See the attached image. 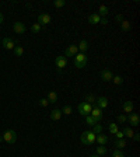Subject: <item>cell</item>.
Here are the masks:
<instances>
[{
    "instance_id": "cell-37",
    "label": "cell",
    "mask_w": 140,
    "mask_h": 157,
    "mask_svg": "<svg viewBox=\"0 0 140 157\" xmlns=\"http://www.w3.org/2000/svg\"><path fill=\"white\" fill-rule=\"evenodd\" d=\"M115 136H116V139H123L125 135H123V132L122 131H118L116 133H115Z\"/></svg>"
},
{
    "instance_id": "cell-29",
    "label": "cell",
    "mask_w": 140,
    "mask_h": 157,
    "mask_svg": "<svg viewBox=\"0 0 140 157\" xmlns=\"http://www.w3.org/2000/svg\"><path fill=\"white\" fill-rule=\"evenodd\" d=\"M121 28L123 29L125 33H127V31L131 29V23H129V21H125V20H123V21L121 23Z\"/></svg>"
},
{
    "instance_id": "cell-14",
    "label": "cell",
    "mask_w": 140,
    "mask_h": 157,
    "mask_svg": "<svg viewBox=\"0 0 140 157\" xmlns=\"http://www.w3.org/2000/svg\"><path fill=\"white\" fill-rule=\"evenodd\" d=\"M85 140H87V144H93L95 143V137H97V135L93 133L91 131H85Z\"/></svg>"
},
{
    "instance_id": "cell-12",
    "label": "cell",
    "mask_w": 140,
    "mask_h": 157,
    "mask_svg": "<svg viewBox=\"0 0 140 157\" xmlns=\"http://www.w3.org/2000/svg\"><path fill=\"white\" fill-rule=\"evenodd\" d=\"M13 29L16 34H24L25 33V25H24L23 23H20V21H17V23L13 24Z\"/></svg>"
},
{
    "instance_id": "cell-16",
    "label": "cell",
    "mask_w": 140,
    "mask_h": 157,
    "mask_svg": "<svg viewBox=\"0 0 140 157\" xmlns=\"http://www.w3.org/2000/svg\"><path fill=\"white\" fill-rule=\"evenodd\" d=\"M108 13H109V9H108L105 4H101V6L98 7V16L101 17V18H104L105 16H108Z\"/></svg>"
},
{
    "instance_id": "cell-18",
    "label": "cell",
    "mask_w": 140,
    "mask_h": 157,
    "mask_svg": "<svg viewBox=\"0 0 140 157\" xmlns=\"http://www.w3.org/2000/svg\"><path fill=\"white\" fill-rule=\"evenodd\" d=\"M101 21V17L98 16L97 13H94V14H91V16L88 17V23L90 24H93V25H95V24H98Z\"/></svg>"
},
{
    "instance_id": "cell-10",
    "label": "cell",
    "mask_w": 140,
    "mask_h": 157,
    "mask_svg": "<svg viewBox=\"0 0 140 157\" xmlns=\"http://www.w3.org/2000/svg\"><path fill=\"white\" fill-rule=\"evenodd\" d=\"M112 77H114V75H112V72L109 70V69H104V70L101 72L102 82H112Z\"/></svg>"
},
{
    "instance_id": "cell-41",
    "label": "cell",
    "mask_w": 140,
    "mask_h": 157,
    "mask_svg": "<svg viewBox=\"0 0 140 157\" xmlns=\"http://www.w3.org/2000/svg\"><path fill=\"white\" fill-rule=\"evenodd\" d=\"M3 21H4V16H3V14H2V13H0V24L3 23Z\"/></svg>"
},
{
    "instance_id": "cell-22",
    "label": "cell",
    "mask_w": 140,
    "mask_h": 157,
    "mask_svg": "<svg viewBox=\"0 0 140 157\" xmlns=\"http://www.w3.org/2000/svg\"><path fill=\"white\" fill-rule=\"evenodd\" d=\"M108 153V150H107V147L105 146H97V149H95V154L97 156H105V154Z\"/></svg>"
},
{
    "instance_id": "cell-42",
    "label": "cell",
    "mask_w": 140,
    "mask_h": 157,
    "mask_svg": "<svg viewBox=\"0 0 140 157\" xmlns=\"http://www.w3.org/2000/svg\"><path fill=\"white\" fill-rule=\"evenodd\" d=\"M90 157H100V156H97V154H91Z\"/></svg>"
},
{
    "instance_id": "cell-8",
    "label": "cell",
    "mask_w": 140,
    "mask_h": 157,
    "mask_svg": "<svg viewBox=\"0 0 140 157\" xmlns=\"http://www.w3.org/2000/svg\"><path fill=\"white\" fill-rule=\"evenodd\" d=\"M77 53H78L77 45H70V46H67V49H66L65 58H72V56H76Z\"/></svg>"
},
{
    "instance_id": "cell-20",
    "label": "cell",
    "mask_w": 140,
    "mask_h": 157,
    "mask_svg": "<svg viewBox=\"0 0 140 157\" xmlns=\"http://www.w3.org/2000/svg\"><path fill=\"white\" fill-rule=\"evenodd\" d=\"M14 52V56H17V58H21V56L24 55V48L21 45H16V48L13 49Z\"/></svg>"
},
{
    "instance_id": "cell-32",
    "label": "cell",
    "mask_w": 140,
    "mask_h": 157,
    "mask_svg": "<svg viewBox=\"0 0 140 157\" xmlns=\"http://www.w3.org/2000/svg\"><path fill=\"white\" fill-rule=\"evenodd\" d=\"M41 28H42V27L39 25V24H38V23H34V24H32V25H31V31H32V33H34V34H38V33H39V31H41Z\"/></svg>"
},
{
    "instance_id": "cell-26",
    "label": "cell",
    "mask_w": 140,
    "mask_h": 157,
    "mask_svg": "<svg viewBox=\"0 0 140 157\" xmlns=\"http://www.w3.org/2000/svg\"><path fill=\"white\" fill-rule=\"evenodd\" d=\"M122 132H123L125 136H126V137H131V139L133 137V135H134V132L132 131V128H129V126L123 128V131H122Z\"/></svg>"
},
{
    "instance_id": "cell-43",
    "label": "cell",
    "mask_w": 140,
    "mask_h": 157,
    "mask_svg": "<svg viewBox=\"0 0 140 157\" xmlns=\"http://www.w3.org/2000/svg\"><path fill=\"white\" fill-rule=\"evenodd\" d=\"M0 142H3V136H0Z\"/></svg>"
},
{
    "instance_id": "cell-28",
    "label": "cell",
    "mask_w": 140,
    "mask_h": 157,
    "mask_svg": "<svg viewBox=\"0 0 140 157\" xmlns=\"http://www.w3.org/2000/svg\"><path fill=\"white\" fill-rule=\"evenodd\" d=\"M95 100H97V98H95V95L91 94V93L85 95V102H87V104H93V102H95Z\"/></svg>"
},
{
    "instance_id": "cell-11",
    "label": "cell",
    "mask_w": 140,
    "mask_h": 157,
    "mask_svg": "<svg viewBox=\"0 0 140 157\" xmlns=\"http://www.w3.org/2000/svg\"><path fill=\"white\" fill-rule=\"evenodd\" d=\"M95 102H97V107L100 108V109H104V108L108 107V98L107 97H98L97 100H95Z\"/></svg>"
},
{
    "instance_id": "cell-30",
    "label": "cell",
    "mask_w": 140,
    "mask_h": 157,
    "mask_svg": "<svg viewBox=\"0 0 140 157\" xmlns=\"http://www.w3.org/2000/svg\"><path fill=\"white\" fill-rule=\"evenodd\" d=\"M112 82L116 86H121L122 83H123V77H122V76H114V77H112Z\"/></svg>"
},
{
    "instance_id": "cell-3",
    "label": "cell",
    "mask_w": 140,
    "mask_h": 157,
    "mask_svg": "<svg viewBox=\"0 0 140 157\" xmlns=\"http://www.w3.org/2000/svg\"><path fill=\"white\" fill-rule=\"evenodd\" d=\"M78 112H80V115H83V117H87V115H90V112H91L93 109V105L91 104H87V102H80L77 107Z\"/></svg>"
},
{
    "instance_id": "cell-21",
    "label": "cell",
    "mask_w": 140,
    "mask_h": 157,
    "mask_svg": "<svg viewBox=\"0 0 140 157\" xmlns=\"http://www.w3.org/2000/svg\"><path fill=\"white\" fill-rule=\"evenodd\" d=\"M115 146H116L118 150H122L123 147H126V140H125V137L123 139H116V140H115Z\"/></svg>"
},
{
    "instance_id": "cell-2",
    "label": "cell",
    "mask_w": 140,
    "mask_h": 157,
    "mask_svg": "<svg viewBox=\"0 0 140 157\" xmlns=\"http://www.w3.org/2000/svg\"><path fill=\"white\" fill-rule=\"evenodd\" d=\"M3 140L4 142H7L9 144H13V143H16V140H17V133L14 131H11V129H9V131H6L3 135Z\"/></svg>"
},
{
    "instance_id": "cell-40",
    "label": "cell",
    "mask_w": 140,
    "mask_h": 157,
    "mask_svg": "<svg viewBox=\"0 0 140 157\" xmlns=\"http://www.w3.org/2000/svg\"><path fill=\"white\" fill-rule=\"evenodd\" d=\"M139 135H140V133H134L132 139H134V140H136V142H139V140H140V136H139Z\"/></svg>"
},
{
    "instance_id": "cell-34",
    "label": "cell",
    "mask_w": 140,
    "mask_h": 157,
    "mask_svg": "<svg viewBox=\"0 0 140 157\" xmlns=\"http://www.w3.org/2000/svg\"><path fill=\"white\" fill-rule=\"evenodd\" d=\"M53 6L55 7H63L65 6V0H55V2H53Z\"/></svg>"
},
{
    "instance_id": "cell-27",
    "label": "cell",
    "mask_w": 140,
    "mask_h": 157,
    "mask_svg": "<svg viewBox=\"0 0 140 157\" xmlns=\"http://www.w3.org/2000/svg\"><path fill=\"white\" fill-rule=\"evenodd\" d=\"M60 111H62V114H65V115H70L73 112V108L70 107V105H63V108Z\"/></svg>"
},
{
    "instance_id": "cell-33",
    "label": "cell",
    "mask_w": 140,
    "mask_h": 157,
    "mask_svg": "<svg viewBox=\"0 0 140 157\" xmlns=\"http://www.w3.org/2000/svg\"><path fill=\"white\" fill-rule=\"evenodd\" d=\"M39 105H41V107L42 108H45V107H48L49 105V101L48 100H46V98H41V100H39V102H38Z\"/></svg>"
},
{
    "instance_id": "cell-13",
    "label": "cell",
    "mask_w": 140,
    "mask_h": 157,
    "mask_svg": "<svg viewBox=\"0 0 140 157\" xmlns=\"http://www.w3.org/2000/svg\"><path fill=\"white\" fill-rule=\"evenodd\" d=\"M49 118H51L52 121H59V119L62 118V111H60L59 108H55L53 111H51V114H49Z\"/></svg>"
},
{
    "instance_id": "cell-38",
    "label": "cell",
    "mask_w": 140,
    "mask_h": 157,
    "mask_svg": "<svg viewBox=\"0 0 140 157\" xmlns=\"http://www.w3.org/2000/svg\"><path fill=\"white\" fill-rule=\"evenodd\" d=\"M116 21H118L119 24L123 21V17H122V14H116Z\"/></svg>"
},
{
    "instance_id": "cell-31",
    "label": "cell",
    "mask_w": 140,
    "mask_h": 157,
    "mask_svg": "<svg viewBox=\"0 0 140 157\" xmlns=\"http://www.w3.org/2000/svg\"><path fill=\"white\" fill-rule=\"evenodd\" d=\"M93 133H95V135H100L102 132V126L100 124H97V125H94V126H93Z\"/></svg>"
},
{
    "instance_id": "cell-4",
    "label": "cell",
    "mask_w": 140,
    "mask_h": 157,
    "mask_svg": "<svg viewBox=\"0 0 140 157\" xmlns=\"http://www.w3.org/2000/svg\"><path fill=\"white\" fill-rule=\"evenodd\" d=\"M2 45H3V48L7 49V51H13V49L16 48V42H14V39L13 38H9V36L3 38V41H2Z\"/></svg>"
},
{
    "instance_id": "cell-25",
    "label": "cell",
    "mask_w": 140,
    "mask_h": 157,
    "mask_svg": "<svg viewBox=\"0 0 140 157\" xmlns=\"http://www.w3.org/2000/svg\"><path fill=\"white\" fill-rule=\"evenodd\" d=\"M108 129H109V133L111 135H115L119 129H118V124H115V122H112V124L108 125Z\"/></svg>"
},
{
    "instance_id": "cell-19",
    "label": "cell",
    "mask_w": 140,
    "mask_h": 157,
    "mask_svg": "<svg viewBox=\"0 0 140 157\" xmlns=\"http://www.w3.org/2000/svg\"><path fill=\"white\" fill-rule=\"evenodd\" d=\"M46 100L49 101V104H53V102L58 101V94H56V91H49Z\"/></svg>"
},
{
    "instance_id": "cell-1",
    "label": "cell",
    "mask_w": 140,
    "mask_h": 157,
    "mask_svg": "<svg viewBox=\"0 0 140 157\" xmlns=\"http://www.w3.org/2000/svg\"><path fill=\"white\" fill-rule=\"evenodd\" d=\"M74 66L78 69H84L87 66V56H85V53H77L74 56Z\"/></svg>"
},
{
    "instance_id": "cell-5",
    "label": "cell",
    "mask_w": 140,
    "mask_h": 157,
    "mask_svg": "<svg viewBox=\"0 0 140 157\" xmlns=\"http://www.w3.org/2000/svg\"><path fill=\"white\" fill-rule=\"evenodd\" d=\"M51 21H52V17L49 16V14H46V13H41L38 16V24L41 27H42V25H48Z\"/></svg>"
},
{
    "instance_id": "cell-39",
    "label": "cell",
    "mask_w": 140,
    "mask_h": 157,
    "mask_svg": "<svg viewBox=\"0 0 140 157\" xmlns=\"http://www.w3.org/2000/svg\"><path fill=\"white\" fill-rule=\"evenodd\" d=\"M100 24H102V25H107V24H108V20L104 17V18H101V21H100Z\"/></svg>"
},
{
    "instance_id": "cell-6",
    "label": "cell",
    "mask_w": 140,
    "mask_h": 157,
    "mask_svg": "<svg viewBox=\"0 0 140 157\" xmlns=\"http://www.w3.org/2000/svg\"><path fill=\"white\" fill-rule=\"evenodd\" d=\"M126 119L129 121V124H132V126H139V124H140V117L136 112H131L126 117Z\"/></svg>"
},
{
    "instance_id": "cell-9",
    "label": "cell",
    "mask_w": 140,
    "mask_h": 157,
    "mask_svg": "<svg viewBox=\"0 0 140 157\" xmlns=\"http://www.w3.org/2000/svg\"><path fill=\"white\" fill-rule=\"evenodd\" d=\"M90 115H91L93 118H95V119H97L98 122L101 121L102 117H104V114H102V109H100L98 107H94V108H93L91 112H90Z\"/></svg>"
},
{
    "instance_id": "cell-23",
    "label": "cell",
    "mask_w": 140,
    "mask_h": 157,
    "mask_svg": "<svg viewBox=\"0 0 140 157\" xmlns=\"http://www.w3.org/2000/svg\"><path fill=\"white\" fill-rule=\"evenodd\" d=\"M77 48H78V51H81V53H84L88 49V42L85 41V39H83V41H80V44H78Z\"/></svg>"
},
{
    "instance_id": "cell-24",
    "label": "cell",
    "mask_w": 140,
    "mask_h": 157,
    "mask_svg": "<svg viewBox=\"0 0 140 157\" xmlns=\"http://www.w3.org/2000/svg\"><path fill=\"white\" fill-rule=\"evenodd\" d=\"M84 118H85V124L90 125V126H94V125L98 124V121L95 119V118H93L91 115H87V117H84Z\"/></svg>"
},
{
    "instance_id": "cell-7",
    "label": "cell",
    "mask_w": 140,
    "mask_h": 157,
    "mask_svg": "<svg viewBox=\"0 0 140 157\" xmlns=\"http://www.w3.org/2000/svg\"><path fill=\"white\" fill-rule=\"evenodd\" d=\"M55 65H56V67H58V70H62L63 67L67 66V58H65V56H56Z\"/></svg>"
},
{
    "instance_id": "cell-15",
    "label": "cell",
    "mask_w": 140,
    "mask_h": 157,
    "mask_svg": "<svg viewBox=\"0 0 140 157\" xmlns=\"http://www.w3.org/2000/svg\"><path fill=\"white\" fill-rule=\"evenodd\" d=\"M95 142H97L100 146H105V144L108 143V136L107 135L100 133V135H97V137H95Z\"/></svg>"
},
{
    "instance_id": "cell-35",
    "label": "cell",
    "mask_w": 140,
    "mask_h": 157,
    "mask_svg": "<svg viewBox=\"0 0 140 157\" xmlns=\"http://www.w3.org/2000/svg\"><path fill=\"white\" fill-rule=\"evenodd\" d=\"M116 121L121 122V124H125L127 119H126V117H125V115H118V117H116Z\"/></svg>"
},
{
    "instance_id": "cell-17",
    "label": "cell",
    "mask_w": 140,
    "mask_h": 157,
    "mask_svg": "<svg viewBox=\"0 0 140 157\" xmlns=\"http://www.w3.org/2000/svg\"><path fill=\"white\" fill-rule=\"evenodd\" d=\"M122 108H123V111L126 112V114H131V112H133L134 105H133V102L132 101H125L123 105H122Z\"/></svg>"
},
{
    "instance_id": "cell-36",
    "label": "cell",
    "mask_w": 140,
    "mask_h": 157,
    "mask_svg": "<svg viewBox=\"0 0 140 157\" xmlns=\"http://www.w3.org/2000/svg\"><path fill=\"white\" fill-rule=\"evenodd\" d=\"M112 157H125V154L122 153L121 150H118V149H116V150L112 153Z\"/></svg>"
}]
</instances>
